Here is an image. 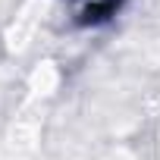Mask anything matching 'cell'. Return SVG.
I'll list each match as a JSON object with an SVG mask.
<instances>
[{
	"label": "cell",
	"mask_w": 160,
	"mask_h": 160,
	"mask_svg": "<svg viewBox=\"0 0 160 160\" xmlns=\"http://www.w3.org/2000/svg\"><path fill=\"white\" fill-rule=\"evenodd\" d=\"M113 10H119V0H85L82 7V22H101Z\"/></svg>",
	"instance_id": "obj_1"
}]
</instances>
